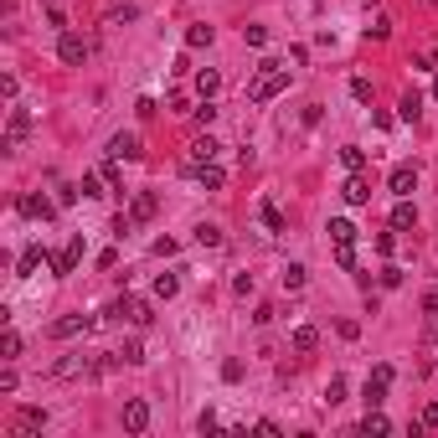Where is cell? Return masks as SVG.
<instances>
[{"label": "cell", "mask_w": 438, "mask_h": 438, "mask_svg": "<svg viewBox=\"0 0 438 438\" xmlns=\"http://www.w3.org/2000/svg\"><path fill=\"white\" fill-rule=\"evenodd\" d=\"M284 88H289V68H284V62H273V57H263L253 88H248V98H253V103H269V98H278Z\"/></svg>", "instance_id": "obj_1"}, {"label": "cell", "mask_w": 438, "mask_h": 438, "mask_svg": "<svg viewBox=\"0 0 438 438\" xmlns=\"http://www.w3.org/2000/svg\"><path fill=\"white\" fill-rule=\"evenodd\" d=\"M47 428V407H16V418H10V438H31Z\"/></svg>", "instance_id": "obj_2"}, {"label": "cell", "mask_w": 438, "mask_h": 438, "mask_svg": "<svg viewBox=\"0 0 438 438\" xmlns=\"http://www.w3.org/2000/svg\"><path fill=\"white\" fill-rule=\"evenodd\" d=\"M16 211H21V217H31V222H52V217H57V202H47L42 191H26L21 202H16Z\"/></svg>", "instance_id": "obj_3"}, {"label": "cell", "mask_w": 438, "mask_h": 438, "mask_svg": "<svg viewBox=\"0 0 438 438\" xmlns=\"http://www.w3.org/2000/svg\"><path fill=\"white\" fill-rule=\"evenodd\" d=\"M57 57L68 62V68H83V62H88V42H83L77 31H62V36H57Z\"/></svg>", "instance_id": "obj_4"}, {"label": "cell", "mask_w": 438, "mask_h": 438, "mask_svg": "<svg viewBox=\"0 0 438 438\" xmlns=\"http://www.w3.org/2000/svg\"><path fill=\"white\" fill-rule=\"evenodd\" d=\"M26 135H31V114H26V109H10V119H6V155H16Z\"/></svg>", "instance_id": "obj_5"}, {"label": "cell", "mask_w": 438, "mask_h": 438, "mask_svg": "<svg viewBox=\"0 0 438 438\" xmlns=\"http://www.w3.org/2000/svg\"><path fill=\"white\" fill-rule=\"evenodd\" d=\"M186 176H191L196 186H206V191H222V186H227V170H222L217 160H206V165H186Z\"/></svg>", "instance_id": "obj_6"}, {"label": "cell", "mask_w": 438, "mask_h": 438, "mask_svg": "<svg viewBox=\"0 0 438 438\" xmlns=\"http://www.w3.org/2000/svg\"><path fill=\"white\" fill-rule=\"evenodd\" d=\"M47 263H52V273H57V278H68V273L77 269V263H83V237H73V243L62 248V253H52Z\"/></svg>", "instance_id": "obj_7"}, {"label": "cell", "mask_w": 438, "mask_h": 438, "mask_svg": "<svg viewBox=\"0 0 438 438\" xmlns=\"http://www.w3.org/2000/svg\"><path fill=\"white\" fill-rule=\"evenodd\" d=\"M150 428V402L144 397H129L124 402V433H144Z\"/></svg>", "instance_id": "obj_8"}, {"label": "cell", "mask_w": 438, "mask_h": 438, "mask_svg": "<svg viewBox=\"0 0 438 438\" xmlns=\"http://www.w3.org/2000/svg\"><path fill=\"white\" fill-rule=\"evenodd\" d=\"M88 325H93V315H83V310H77V315H62V320L52 325V340H73V335H83Z\"/></svg>", "instance_id": "obj_9"}, {"label": "cell", "mask_w": 438, "mask_h": 438, "mask_svg": "<svg viewBox=\"0 0 438 438\" xmlns=\"http://www.w3.org/2000/svg\"><path fill=\"white\" fill-rule=\"evenodd\" d=\"M217 150H222V144L211 139V135H196L191 150H186V165H206V160H217Z\"/></svg>", "instance_id": "obj_10"}, {"label": "cell", "mask_w": 438, "mask_h": 438, "mask_svg": "<svg viewBox=\"0 0 438 438\" xmlns=\"http://www.w3.org/2000/svg\"><path fill=\"white\" fill-rule=\"evenodd\" d=\"M387 191H392V196H413V191H418V170H413V165H397L392 176H387Z\"/></svg>", "instance_id": "obj_11"}, {"label": "cell", "mask_w": 438, "mask_h": 438, "mask_svg": "<svg viewBox=\"0 0 438 438\" xmlns=\"http://www.w3.org/2000/svg\"><path fill=\"white\" fill-rule=\"evenodd\" d=\"M340 196H346L351 206H366V202H371V181L361 176V170H351V181L340 186Z\"/></svg>", "instance_id": "obj_12"}, {"label": "cell", "mask_w": 438, "mask_h": 438, "mask_svg": "<svg viewBox=\"0 0 438 438\" xmlns=\"http://www.w3.org/2000/svg\"><path fill=\"white\" fill-rule=\"evenodd\" d=\"M109 155H114V160H139V135H114L109 139Z\"/></svg>", "instance_id": "obj_13"}, {"label": "cell", "mask_w": 438, "mask_h": 438, "mask_svg": "<svg viewBox=\"0 0 438 438\" xmlns=\"http://www.w3.org/2000/svg\"><path fill=\"white\" fill-rule=\"evenodd\" d=\"M407 227H418V206L407 202V196H397V206H392V232H407Z\"/></svg>", "instance_id": "obj_14"}, {"label": "cell", "mask_w": 438, "mask_h": 438, "mask_svg": "<svg viewBox=\"0 0 438 438\" xmlns=\"http://www.w3.org/2000/svg\"><path fill=\"white\" fill-rule=\"evenodd\" d=\"M356 237H361V232H356V222H346V217L330 222V243H335V248H356Z\"/></svg>", "instance_id": "obj_15"}, {"label": "cell", "mask_w": 438, "mask_h": 438, "mask_svg": "<svg viewBox=\"0 0 438 438\" xmlns=\"http://www.w3.org/2000/svg\"><path fill=\"white\" fill-rule=\"evenodd\" d=\"M155 211H160V202H155V191H139L135 202H129V217H135V222H150Z\"/></svg>", "instance_id": "obj_16"}, {"label": "cell", "mask_w": 438, "mask_h": 438, "mask_svg": "<svg viewBox=\"0 0 438 438\" xmlns=\"http://www.w3.org/2000/svg\"><path fill=\"white\" fill-rule=\"evenodd\" d=\"M42 258H47V248H42V243H31V248H26V253H21V263H16V273H21V278H31L36 269H42Z\"/></svg>", "instance_id": "obj_17"}, {"label": "cell", "mask_w": 438, "mask_h": 438, "mask_svg": "<svg viewBox=\"0 0 438 438\" xmlns=\"http://www.w3.org/2000/svg\"><path fill=\"white\" fill-rule=\"evenodd\" d=\"M294 351H299V356L320 351V330H315V325H299V330H294Z\"/></svg>", "instance_id": "obj_18"}, {"label": "cell", "mask_w": 438, "mask_h": 438, "mask_svg": "<svg viewBox=\"0 0 438 438\" xmlns=\"http://www.w3.org/2000/svg\"><path fill=\"white\" fill-rule=\"evenodd\" d=\"M397 109H402L407 124H418V119H423V93H402V103H397Z\"/></svg>", "instance_id": "obj_19"}, {"label": "cell", "mask_w": 438, "mask_h": 438, "mask_svg": "<svg viewBox=\"0 0 438 438\" xmlns=\"http://www.w3.org/2000/svg\"><path fill=\"white\" fill-rule=\"evenodd\" d=\"M196 243L202 248H222V227L217 222H196Z\"/></svg>", "instance_id": "obj_20"}, {"label": "cell", "mask_w": 438, "mask_h": 438, "mask_svg": "<svg viewBox=\"0 0 438 438\" xmlns=\"http://www.w3.org/2000/svg\"><path fill=\"white\" fill-rule=\"evenodd\" d=\"M217 88H222V77L211 73V68H202V73H196V93H202V98H217Z\"/></svg>", "instance_id": "obj_21"}, {"label": "cell", "mask_w": 438, "mask_h": 438, "mask_svg": "<svg viewBox=\"0 0 438 438\" xmlns=\"http://www.w3.org/2000/svg\"><path fill=\"white\" fill-rule=\"evenodd\" d=\"M361 433H392V423L377 413V407H366V418H361Z\"/></svg>", "instance_id": "obj_22"}, {"label": "cell", "mask_w": 438, "mask_h": 438, "mask_svg": "<svg viewBox=\"0 0 438 438\" xmlns=\"http://www.w3.org/2000/svg\"><path fill=\"white\" fill-rule=\"evenodd\" d=\"M176 289H181L176 273H160V278H155V299H176Z\"/></svg>", "instance_id": "obj_23"}, {"label": "cell", "mask_w": 438, "mask_h": 438, "mask_svg": "<svg viewBox=\"0 0 438 438\" xmlns=\"http://www.w3.org/2000/svg\"><path fill=\"white\" fill-rule=\"evenodd\" d=\"M129 320H135V325H150V320H155L150 299H129Z\"/></svg>", "instance_id": "obj_24"}, {"label": "cell", "mask_w": 438, "mask_h": 438, "mask_svg": "<svg viewBox=\"0 0 438 438\" xmlns=\"http://www.w3.org/2000/svg\"><path fill=\"white\" fill-rule=\"evenodd\" d=\"M340 165H346V170H361V165H366V150H361V144H346V150H340Z\"/></svg>", "instance_id": "obj_25"}, {"label": "cell", "mask_w": 438, "mask_h": 438, "mask_svg": "<svg viewBox=\"0 0 438 438\" xmlns=\"http://www.w3.org/2000/svg\"><path fill=\"white\" fill-rule=\"evenodd\" d=\"M119 361H124V366H139V361H144V346H139V340H124V346H119Z\"/></svg>", "instance_id": "obj_26"}, {"label": "cell", "mask_w": 438, "mask_h": 438, "mask_svg": "<svg viewBox=\"0 0 438 438\" xmlns=\"http://www.w3.org/2000/svg\"><path fill=\"white\" fill-rule=\"evenodd\" d=\"M98 176L109 181V191H119V196H124V176H119V160H114V155H109V165H103Z\"/></svg>", "instance_id": "obj_27"}, {"label": "cell", "mask_w": 438, "mask_h": 438, "mask_svg": "<svg viewBox=\"0 0 438 438\" xmlns=\"http://www.w3.org/2000/svg\"><path fill=\"white\" fill-rule=\"evenodd\" d=\"M325 402H330V407L346 402V377H330V382H325Z\"/></svg>", "instance_id": "obj_28"}, {"label": "cell", "mask_w": 438, "mask_h": 438, "mask_svg": "<svg viewBox=\"0 0 438 438\" xmlns=\"http://www.w3.org/2000/svg\"><path fill=\"white\" fill-rule=\"evenodd\" d=\"M263 227H269V232H284V211H278L273 202H263Z\"/></svg>", "instance_id": "obj_29"}, {"label": "cell", "mask_w": 438, "mask_h": 438, "mask_svg": "<svg viewBox=\"0 0 438 438\" xmlns=\"http://www.w3.org/2000/svg\"><path fill=\"white\" fill-rule=\"evenodd\" d=\"M211 36H217L211 26H191V31H186V47H211Z\"/></svg>", "instance_id": "obj_30"}, {"label": "cell", "mask_w": 438, "mask_h": 438, "mask_svg": "<svg viewBox=\"0 0 438 438\" xmlns=\"http://www.w3.org/2000/svg\"><path fill=\"white\" fill-rule=\"evenodd\" d=\"M304 278H310L304 263H289V269H284V289H304Z\"/></svg>", "instance_id": "obj_31"}, {"label": "cell", "mask_w": 438, "mask_h": 438, "mask_svg": "<svg viewBox=\"0 0 438 438\" xmlns=\"http://www.w3.org/2000/svg\"><path fill=\"white\" fill-rule=\"evenodd\" d=\"M0 356H6V361H16V356H21V335H16V330H6V340H0Z\"/></svg>", "instance_id": "obj_32"}, {"label": "cell", "mask_w": 438, "mask_h": 438, "mask_svg": "<svg viewBox=\"0 0 438 438\" xmlns=\"http://www.w3.org/2000/svg\"><path fill=\"white\" fill-rule=\"evenodd\" d=\"M243 36H248V47H269V26H243Z\"/></svg>", "instance_id": "obj_33"}, {"label": "cell", "mask_w": 438, "mask_h": 438, "mask_svg": "<svg viewBox=\"0 0 438 438\" xmlns=\"http://www.w3.org/2000/svg\"><path fill=\"white\" fill-rule=\"evenodd\" d=\"M77 186H83V196H103V186H109V181H103V176H83Z\"/></svg>", "instance_id": "obj_34"}, {"label": "cell", "mask_w": 438, "mask_h": 438, "mask_svg": "<svg viewBox=\"0 0 438 438\" xmlns=\"http://www.w3.org/2000/svg\"><path fill=\"white\" fill-rule=\"evenodd\" d=\"M196 119H202V124H211V119H217V103H211V98H202V103H196V109H191Z\"/></svg>", "instance_id": "obj_35"}, {"label": "cell", "mask_w": 438, "mask_h": 438, "mask_svg": "<svg viewBox=\"0 0 438 438\" xmlns=\"http://www.w3.org/2000/svg\"><path fill=\"white\" fill-rule=\"evenodd\" d=\"M335 263H340L346 273H356V248H335Z\"/></svg>", "instance_id": "obj_36"}, {"label": "cell", "mask_w": 438, "mask_h": 438, "mask_svg": "<svg viewBox=\"0 0 438 438\" xmlns=\"http://www.w3.org/2000/svg\"><path fill=\"white\" fill-rule=\"evenodd\" d=\"M377 253H382V258H392V253H397V237H392V232H382V237H377Z\"/></svg>", "instance_id": "obj_37"}, {"label": "cell", "mask_w": 438, "mask_h": 438, "mask_svg": "<svg viewBox=\"0 0 438 438\" xmlns=\"http://www.w3.org/2000/svg\"><path fill=\"white\" fill-rule=\"evenodd\" d=\"M397 284H402V269H392V263H387V269H382V289H397Z\"/></svg>", "instance_id": "obj_38"}, {"label": "cell", "mask_w": 438, "mask_h": 438, "mask_svg": "<svg viewBox=\"0 0 438 438\" xmlns=\"http://www.w3.org/2000/svg\"><path fill=\"white\" fill-rule=\"evenodd\" d=\"M196 428H202V433H217V428H222V423H217V413H211V407H206V413H202V418H196Z\"/></svg>", "instance_id": "obj_39"}, {"label": "cell", "mask_w": 438, "mask_h": 438, "mask_svg": "<svg viewBox=\"0 0 438 438\" xmlns=\"http://www.w3.org/2000/svg\"><path fill=\"white\" fill-rule=\"evenodd\" d=\"M387 31H392V21H377V26H366V36H371V42H387Z\"/></svg>", "instance_id": "obj_40"}, {"label": "cell", "mask_w": 438, "mask_h": 438, "mask_svg": "<svg viewBox=\"0 0 438 438\" xmlns=\"http://www.w3.org/2000/svg\"><path fill=\"white\" fill-rule=\"evenodd\" d=\"M155 253H160V258H176V237H155Z\"/></svg>", "instance_id": "obj_41"}, {"label": "cell", "mask_w": 438, "mask_h": 438, "mask_svg": "<svg viewBox=\"0 0 438 438\" xmlns=\"http://www.w3.org/2000/svg\"><path fill=\"white\" fill-rule=\"evenodd\" d=\"M222 377H227V382H243V361H222Z\"/></svg>", "instance_id": "obj_42"}, {"label": "cell", "mask_w": 438, "mask_h": 438, "mask_svg": "<svg viewBox=\"0 0 438 438\" xmlns=\"http://www.w3.org/2000/svg\"><path fill=\"white\" fill-rule=\"evenodd\" d=\"M351 93H356L361 103H371V83H366V77H356V83H351Z\"/></svg>", "instance_id": "obj_43"}, {"label": "cell", "mask_w": 438, "mask_h": 438, "mask_svg": "<svg viewBox=\"0 0 438 438\" xmlns=\"http://www.w3.org/2000/svg\"><path fill=\"white\" fill-rule=\"evenodd\" d=\"M423 428H438V402H428V407H423Z\"/></svg>", "instance_id": "obj_44"}, {"label": "cell", "mask_w": 438, "mask_h": 438, "mask_svg": "<svg viewBox=\"0 0 438 438\" xmlns=\"http://www.w3.org/2000/svg\"><path fill=\"white\" fill-rule=\"evenodd\" d=\"M433 98H438V77H433Z\"/></svg>", "instance_id": "obj_45"}, {"label": "cell", "mask_w": 438, "mask_h": 438, "mask_svg": "<svg viewBox=\"0 0 438 438\" xmlns=\"http://www.w3.org/2000/svg\"><path fill=\"white\" fill-rule=\"evenodd\" d=\"M433 6H438V0H433Z\"/></svg>", "instance_id": "obj_46"}]
</instances>
